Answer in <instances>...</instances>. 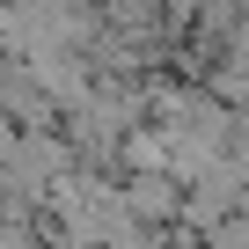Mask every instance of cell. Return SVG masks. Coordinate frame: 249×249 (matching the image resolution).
<instances>
[{
    "label": "cell",
    "mask_w": 249,
    "mask_h": 249,
    "mask_svg": "<svg viewBox=\"0 0 249 249\" xmlns=\"http://www.w3.org/2000/svg\"><path fill=\"white\" fill-rule=\"evenodd\" d=\"M117 191H124V205H132L140 227H183V183L169 169H124Z\"/></svg>",
    "instance_id": "obj_1"
}]
</instances>
